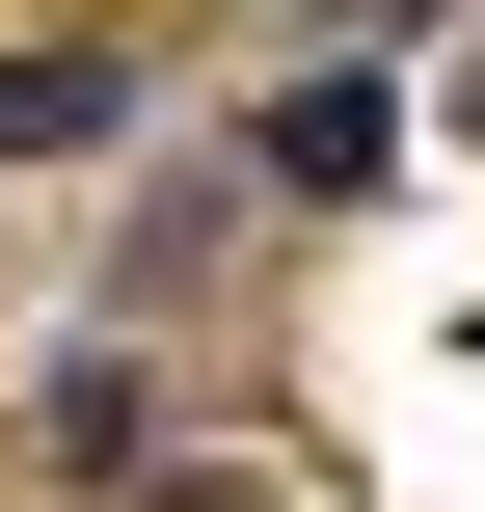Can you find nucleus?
I'll return each instance as SVG.
<instances>
[{
    "instance_id": "nucleus-1",
    "label": "nucleus",
    "mask_w": 485,
    "mask_h": 512,
    "mask_svg": "<svg viewBox=\"0 0 485 512\" xmlns=\"http://www.w3.org/2000/svg\"><path fill=\"white\" fill-rule=\"evenodd\" d=\"M270 162H297V189H378V162H405V108H378V81H297V108H270Z\"/></svg>"
},
{
    "instance_id": "nucleus-2",
    "label": "nucleus",
    "mask_w": 485,
    "mask_h": 512,
    "mask_svg": "<svg viewBox=\"0 0 485 512\" xmlns=\"http://www.w3.org/2000/svg\"><path fill=\"white\" fill-rule=\"evenodd\" d=\"M459 135H485V81H459Z\"/></svg>"
}]
</instances>
